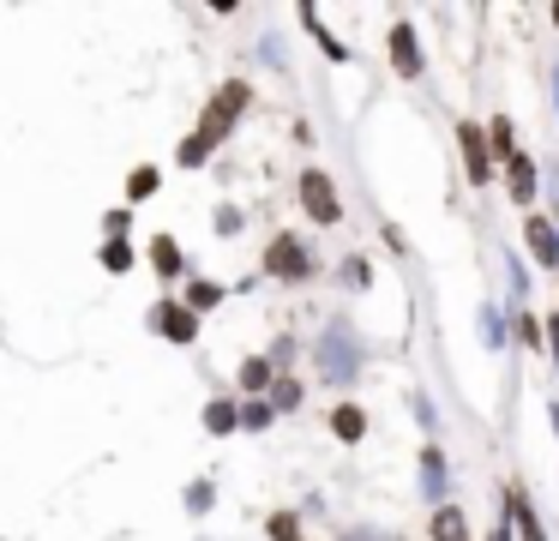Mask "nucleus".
<instances>
[{
	"mask_svg": "<svg viewBox=\"0 0 559 541\" xmlns=\"http://www.w3.org/2000/svg\"><path fill=\"white\" fill-rule=\"evenodd\" d=\"M421 469H428V493H440L445 488V457H440V451H428V457H421Z\"/></svg>",
	"mask_w": 559,
	"mask_h": 541,
	"instance_id": "f3484780",
	"label": "nucleus"
},
{
	"mask_svg": "<svg viewBox=\"0 0 559 541\" xmlns=\"http://www.w3.org/2000/svg\"><path fill=\"white\" fill-rule=\"evenodd\" d=\"M295 529H301L295 512H277V517H271V541H295Z\"/></svg>",
	"mask_w": 559,
	"mask_h": 541,
	"instance_id": "a211bd4d",
	"label": "nucleus"
},
{
	"mask_svg": "<svg viewBox=\"0 0 559 541\" xmlns=\"http://www.w3.org/2000/svg\"><path fill=\"white\" fill-rule=\"evenodd\" d=\"M319 361H326L331 379H350V374H355V343H350L343 331H331L326 343H319Z\"/></svg>",
	"mask_w": 559,
	"mask_h": 541,
	"instance_id": "423d86ee",
	"label": "nucleus"
},
{
	"mask_svg": "<svg viewBox=\"0 0 559 541\" xmlns=\"http://www.w3.org/2000/svg\"><path fill=\"white\" fill-rule=\"evenodd\" d=\"M301 205H307V217H313V223H326V229L343 217L338 187H331V175H319V168H307V175H301Z\"/></svg>",
	"mask_w": 559,
	"mask_h": 541,
	"instance_id": "f03ea898",
	"label": "nucleus"
},
{
	"mask_svg": "<svg viewBox=\"0 0 559 541\" xmlns=\"http://www.w3.org/2000/svg\"><path fill=\"white\" fill-rule=\"evenodd\" d=\"M457 139H463L469 180H475V187H487V139H482V127H475V121H463V127H457Z\"/></svg>",
	"mask_w": 559,
	"mask_h": 541,
	"instance_id": "39448f33",
	"label": "nucleus"
},
{
	"mask_svg": "<svg viewBox=\"0 0 559 541\" xmlns=\"http://www.w3.org/2000/svg\"><path fill=\"white\" fill-rule=\"evenodd\" d=\"M265 270L283 277V284H301V277L313 270V259H307V247H301L295 235H277V241L265 247Z\"/></svg>",
	"mask_w": 559,
	"mask_h": 541,
	"instance_id": "7ed1b4c3",
	"label": "nucleus"
},
{
	"mask_svg": "<svg viewBox=\"0 0 559 541\" xmlns=\"http://www.w3.org/2000/svg\"><path fill=\"white\" fill-rule=\"evenodd\" d=\"M241 386H247V391H265V386H271V367H265V361H247V367H241Z\"/></svg>",
	"mask_w": 559,
	"mask_h": 541,
	"instance_id": "2eb2a0df",
	"label": "nucleus"
},
{
	"mask_svg": "<svg viewBox=\"0 0 559 541\" xmlns=\"http://www.w3.org/2000/svg\"><path fill=\"white\" fill-rule=\"evenodd\" d=\"M331 427H338V439H361L367 415L361 410H338V415H331Z\"/></svg>",
	"mask_w": 559,
	"mask_h": 541,
	"instance_id": "ddd939ff",
	"label": "nucleus"
},
{
	"mask_svg": "<svg viewBox=\"0 0 559 541\" xmlns=\"http://www.w3.org/2000/svg\"><path fill=\"white\" fill-rule=\"evenodd\" d=\"M554 25H559V7H554Z\"/></svg>",
	"mask_w": 559,
	"mask_h": 541,
	"instance_id": "4be33fe9",
	"label": "nucleus"
},
{
	"mask_svg": "<svg viewBox=\"0 0 559 541\" xmlns=\"http://www.w3.org/2000/svg\"><path fill=\"white\" fill-rule=\"evenodd\" d=\"M127 193H132V199H151V193H156V168H132Z\"/></svg>",
	"mask_w": 559,
	"mask_h": 541,
	"instance_id": "dca6fc26",
	"label": "nucleus"
},
{
	"mask_svg": "<svg viewBox=\"0 0 559 541\" xmlns=\"http://www.w3.org/2000/svg\"><path fill=\"white\" fill-rule=\"evenodd\" d=\"M391 61H397V73H404V78L421 73V49H416V30H409V25L391 30Z\"/></svg>",
	"mask_w": 559,
	"mask_h": 541,
	"instance_id": "0eeeda50",
	"label": "nucleus"
},
{
	"mask_svg": "<svg viewBox=\"0 0 559 541\" xmlns=\"http://www.w3.org/2000/svg\"><path fill=\"white\" fill-rule=\"evenodd\" d=\"M151 259H156V270H163V277H175V270H181V253H175V241H156Z\"/></svg>",
	"mask_w": 559,
	"mask_h": 541,
	"instance_id": "4468645a",
	"label": "nucleus"
},
{
	"mask_svg": "<svg viewBox=\"0 0 559 541\" xmlns=\"http://www.w3.org/2000/svg\"><path fill=\"white\" fill-rule=\"evenodd\" d=\"M433 536L440 541H469V517L457 512V505H440V512H433Z\"/></svg>",
	"mask_w": 559,
	"mask_h": 541,
	"instance_id": "6e6552de",
	"label": "nucleus"
},
{
	"mask_svg": "<svg viewBox=\"0 0 559 541\" xmlns=\"http://www.w3.org/2000/svg\"><path fill=\"white\" fill-rule=\"evenodd\" d=\"M205 427H211V433H234V427H241L234 403H211V410H205Z\"/></svg>",
	"mask_w": 559,
	"mask_h": 541,
	"instance_id": "9b49d317",
	"label": "nucleus"
},
{
	"mask_svg": "<svg viewBox=\"0 0 559 541\" xmlns=\"http://www.w3.org/2000/svg\"><path fill=\"white\" fill-rule=\"evenodd\" d=\"M511 524H518V536H523V541H547V536H542V524H535V512H530L523 500H511Z\"/></svg>",
	"mask_w": 559,
	"mask_h": 541,
	"instance_id": "f8f14e48",
	"label": "nucleus"
},
{
	"mask_svg": "<svg viewBox=\"0 0 559 541\" xmlns=\"http://www.w3.org/2000/svg\"><path fill=\"white\" fill-rule=\"evenodd\" d=\"M554 427H559V410H554Z\"/></svg>",
	"mask_w": 559,
	"mask_h": 541,
	"instance_id": "5701e85b",
	"label": "nucleus"
},
{
	"mask_svg": "<svg viewBox=\"0 0 559 541\" xmlns=\"http://www.w3.org/2000/svg\"><path fill=\"white\" fill-rule=\"evenodd\" d=\"M530 193H535V163L530 156H511V199H518V205H530Z\"/></svg>",
	"mask_w": 559,
	"mask_h": 541,
	"instance_id": "1a4fd4ad",
	"label": "nucleus"
},
{
	"mask_svg": "<svg viewBox=\"0 0 559 541\" xmlns=\"http://www.w3.org/2000/svg\"><path fill=\"white\" fill-rule=\"evenodd\" d=\"M103 259H109V270H127V265H132V253H127V247H120V241H115V247H109V253H103Z\"/></svg>",
	"mask_w": 559,
	"mask_h": 541,
	"instance_id": "aec40b11",
	"label": "nucleus"
},
{
	"mask_svg": "<svg viewBox=\"0 0 559 541\" xmlns=\"http://www.w3.org/2000/svg\"><path fill=\"white\" fill-rule=\"evenodd\" d=\"M241 115H247V85H223L217 97L205 103V115H199L193 139H181V163H187V168H199L223 139H229V127H234Z\"/></svg>",
	"mask_w": 559,
	"mask_h": 541,
	"instance_id": "f257e3e1",
	"label": "nucleus"
},
{
	"mask_svg": "<svg viewBox=\"0 0 559 541\" xmlns=\"http://www.w3.org/2000/svg\"><path fill=\"white\" fill-rule=\"evenodd\" d=\"M193 307H217V289L199 284V289H193V301H187V313H193Z\"/></svg>",
	"mask_w": 559,
	"mask_h": 541,
	"instance_id": "6ab92c4d",
	"label": "nucleus"
},
{
	"mask_svg": "<svg viewBox=\"0 0 559 541\" xmlns=\"http://www.w3.org/2000/svg\"><path fill=\"white\" fill-rule=\"evenodd\" d=\"M547 337H554V355H559V319H554V325H547Z\"/></svg>",
	"mask_w": 559,
	"mask_h": 541,
	"instance_id": "412c9836",
	"label": "nucleus"
},
{
	"mask_svg": "<svg viewBox=\"0 0 559 541\" xmlns=\"http://www.w3.org/2000/svg\"><path fill=\"white\" fill-rule=\"evenodd\" d=\"M151 325L163 337H169V343H193V331H199V313H187L181 301H156L151 307Z\"/></svg>",
	"mask_w": 559,
	"mask_h": 541,
	"instance_id": "20e7f679",
	"label": "nucleus"
},
{
	"mask_svg": "<svg viewBox=\"0 0 559 541\" xmlns=\"http://www.w3.org/2000/svg\"><path fill=\"white\" fill-rule=\"evenodd\" d=\"M530 247H535V259H542V265H554V259H559V241H554V229H547V223H530Z\"/></svg>",
	"mask_w": 559,
	"mask_h": 541,
	"instance_id": "9d476101",
	"label": "nucleus"
},
{
	"mask_svg": "<svg viewBox=\"0 0 559 541\" xmlns=\"http://www.w3.org/2000/svg\"><path fill=\"white\" fill-rule=\"evenodd\" d=\"M494 541H506V536H494Z\"/></svg>",
	"mask_w": 559,
	"mask_h": 541,
	"instance_id": "b1692460",
	"label": "nucleus"
}]
</instances>
